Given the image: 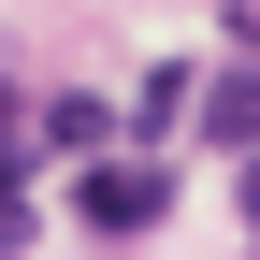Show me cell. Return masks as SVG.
Wrapping results in <instances>:
<instances>
[{
  "label": "cell",
  "mask_w": 260,
  "mask_h": 260,
  "mask_svg": "<svg viewBox=\"0 0 260 260\" xmlns=\"http://www.w3.org/2000/svg\"><path fill=\"white\" fill-rule=\"evenodd\" d=\"M159 203H174V174H159V159H87V188H73L87 232H159Z\"/></svg>",
  "instance_id": "1"
},
{
  "label": "cell",
  "mask_w": 260,
  "mask_h": 260,
  "mask_svg": "<svg viewBox=\"0 0 260 260\" xmlns=\"http://www.w3.org/2000/svg\"><path fill=\"white\" fill-rule=\"evenodd\" d=\"M188 102H203V145H260V73H217V87H188Z\"/></svg>",
  "instance_id": "2"
},
{
  "label": "cell",
  "mask_w": 260,
  "mask_h": 260,
  "mask_svg": "<svg viewBox=\"0 0 260 260\" xmlns=\"http://www.w3.org/2000/svg\"><path fill=\"white\" fill-rule=\"evenodd\" d=\"M29 232V145H15V116H0V246Z\"/></svg>",
  "instance_id": "3"
}]
</instances>
